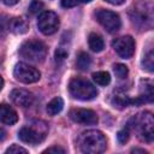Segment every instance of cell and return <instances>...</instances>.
<instances>
[{
  "label": "cell",
  "instance_id": "6da1fadb",
  "mask_svg": "<svg viewBox=\"0 0 154 154\" xmlns=\"http://www.w3.org/2000/svg\"><path fill=\"white\" fill-rule=\"evenodd\" d=\"M78 147L83 153L99 154L106 149L107 140L99 130H87L78 137Z\"/></svg>",
  "mask_w": 154,
  "mask_h": 154
},
{
  "label": "cell",
  "instance_id": "7a4b0ae2",
  "mask_svg": "<svg viewBox=\"0 0 154 154\" xmlns=\"http://www.w3.org/2000/svg\"><path fill=\"white\" fill-rule=\"evenodd\" d=\"M129 129H134L138 131L140 137L150 143L154 137V119L150 112H142L137 116H135L129 123L128 126Z\"/></svg>",
  "mask_w": 154,
  "mask_h": 154
},
{
  "label": "cell",
  "instance_id": "3957f363",
  "mask_svg": "<svg viewBox=\"0 0 154 154\" xmlns=\"http://www.w3.org/2000/svg\"><path fill=\"white\" fill-rule=\"evenodd\" d=\"M131 22L140 29H149L153 24V5L150 1H140L130 11Z\"/></svg>",
  "mask_w": 154,
  "mask_h": 154
},
{
  "label": "cell",
  "instance_id": "277c9868",
  "mask_svg": "<svg viewBox=\"0 0 154 154\" xmlns=\"http://www.w3.org/2000/svg\"><path fill=\"white\" fill-rule=\"evenodd\" d=\"M69 91L73 99L81 101H90L97 96L96 87L87 79L75 77L69 83Z\"/></svg>",
  "mask_w": 154,
  "mask_h": 154
},
{
  "label": "cell",
  "instance_id": "5b68a950",
  "mask_svg": "<svg viewBox=\"0 0 154 154\" xmlns=\"http://www.w3.org/2000/svg\"><path fill=\"white\" fill-rule=\"evenodd\" d=\"M48 132V126L45 122H34L30 125L23 126L18 131V137L20 141L29 144H38L41 143Z\"/></svg>",
  "mask_w": 154,
  "mask_h": 154
},
{
  "label": "cell",
  "instance_id": "8992f818",
  "mask_svg": "<svg viewBox=\"0 0 154 154\" xmlns=\"http://www.w3.org/2000/svg\"><path fill=\"white\" fill-rule=\"evenodd\" d=\"M19 54L25 60L32 63H42L47 57V47L38 40H29L22 43Z\"/></svg>",
  "mask_w": 154,
  "mask_h": 154
},
{
  "label": "cell",
  "instance_id": "52a82bcc",
  "mask_svg": "<svg viewBox=\"0 0 154 154\" xmlns=\"http://www.w3.org/2000/svg\"><path fill=\"white\" fill-rule=\"evenodd\" d=\"M59 25L60 19L53 11H45L38 16L37 28L43 35H53L59 29Z\"/></svg>",
  "mask_w": 154,
  "mask_h": 154
},
{
  "label": "cell",
  "instance_id": "ba28073f",
  "mask_svg": "<svg viewBox=\"0 0 154 154\" xmlns=\"http://www.w3.org/2000/svg\"><path fill=\"white\" fill-rule=\"evenodd\" d=\"M13 76L17 81H19L22 83H25V84H30V83L37 82L41 78V72L36 67L30 66L29 64L18 63L14 66Z\"/></svg>",
  "mask_w": 154,
  "mask_h": 154
},
{
  "label": "cell",
  "instance_id": "9c48e42d",
  "mask_svg": "<svg viewBox=\"0 0 154 154\" xmlns=\"http://www.w3.org/2000/svg\"><path fill=\"white\" fill-rule=\"evenodd\" d=\"M95 17H96V20L108 32H116L120 29V25H122L120 17L113 11L101 8L95 12Z\"/></svg>",
  "mask_w": 154,
  "mask_h": 154
},
{
  "label": "cell",
  "instance_id": "30bf717a",
  "mask_svg": "<svg viewBox=\"0 0 154 154\" xmlns=\"http://www.w3.org/2000/svg\"><path fill=\"white\" fill-rule=\"evenodd\" d=\"M112 47L119 57L124 59H130L135 53V40L129 35L120 36L113 40Z\"/></svg>",
  "mask_w": 154,
  "mask_h": 154
},
{
  "label": "cell",
  "instance_id": "8fae6325",
  "mask_svg": "<svg viewBox=\"0 0 154 154\" xmlns=\"http://www.w3.org/2000/svg\"><path fill=\"white\" fill-rule=\"evenodd\" d=\"M70 118L75 123L82 124V125H95L99 122L97 114L93 109H88V108L71 109L70 111Z\"/></svg>",
  "mask_w": 154,
  "mask_h": 154
},
{
  "label": "cell",
  "instance_id": "7c38bea8",
  "mask_svg": "<svg viewBox=\"0 0 154 154\" xmlns=\"http://www.w3.org/2000/svg\"><path fill=\"white\" fill-rule=\"evenodd\" d=\"M10 99L11 101L18 106V107H22V108H26V107H30L34 102V94L29 90H25V89H13L11 93H10Z\"/></svg>",
  "mask_w": 154,
  "mask_h": 154
},
{
  "label": "cell",
  "instance_id": "4fadbf2b",
  "mask_svg": "<svg viewBox=\"0 0 154 154\" xmlns=\"http://www.w3.org/2000/svg\"><path fill=\"white\" fill-rule=\"evenodd\" d=\"M18 122V114L13 107L6 103L0 105V123L6 125H13Z\"/></svg>",
  "mask_w": 154,
  "mask_h": 154
},
{
  "label": "cell",
  "instance_id": "5bb4252c",
  "mask_svg": "<svg viewBox=\"0 0 154 154\" xmlns=\"http://www.w3.org/2000/svg\"><path fill=\"white\" fill-rule=\"evenodd\" d=\"M28 29H29V23L23 17H16L8 22V30H11L17 35L25 34Z\"/></svg>",
  "mask_w": 154,
  "mask_h": 154
},
{
  "label": "cell",
  "instance_id": "9a60e30c",
  "mask_svg": "<svg viewBox=\"0 0 154 154\" xmlns=\"http://www.w3.org/2000/svg\"><path fill=\"white\" fill-rule=\"evenodd\" d=\"M88 45H89V48L95 52V53H99L101 52L103 48H105V42H103V38L96 34V32H91L88 37Z\"/></svg>",
  "mask_w": 154,
  "mask_h": 154
},
{
  "label": "cell",
  "instance_id": "2e32d148",
  "mask_svg": "<svg viewBox=\"0 0 154 154\" xmlns=\"http://www.w3.org/2000/svg\"><path fill=\"white\" fill-rule=\"evenodd\" d=\"M64 108V100L60 96H55L53 97L48 103H47V113L49 116H55L58 113H60Z\"/></svg>",
  "mask_w": 154,
  "mask_h": 154
},
{
  "label": "cell",
  "instance_id": "e0dca14e",
  "mask_svg": "<svg viewBox=\"0 0 154 154\" xmlns=\"http://www.w3.org/2000/svg\"><path fill=\"white\" fill-rule=\"evenodd\" d=\"M111 102H112V106H113V107L119 108V109H123V108L128 107L130 103H132V100H131L129 96L124 95V94H116V95L112 97Z\"/></svg>",
  "mask_w": 154,
  "mask_h": 154
},
{
  "label": "cell",
  "instance_id": "ac0fdd59",
  "mask_svg": "<svg viewBox=\"0 0 154 154\" xmlns=\"http://www.w3.org/2000/svg\"><path fill=\"white\" fill-rule=\"evenodd\" d=\"M76 65L79 70H88L91 65V58L89 54H87L85 52H81L77 55V60H76Z\"/></svg>",
  "mask_w": 154,
  "mask_h": 154
},
{
  "label": "cell",
  "instance_id": "d6986e66",
  "mask_svg": "<svg viewBox=\"0 0 154 154\" xmlns=\"http://www.w3.org/2000/svg\"><path fill=\"white\" fill-rule=\"evenodd\" d=\"M91 77H93V81H94L96 84L102 85V87L108 85L109 82H111V76H109V73L106 72V71H97V72H94Z\"/></svg>",
  "mask_w": 154,
  "mask_h": 154
},
{
  "label": "cell",
  "instance_id": "ffe728a7",
  "mask_svg": "<svg viewBox=\"0 0 154 154\" xmlns=\"http://www.w3.org/2000/svg\"><path fill=\"white\" fill-rule=\"evenodd\" d=\"M142 66L147 71L153 72V70H154V55H153V51L152 49H149L144 54V57L142 59Z\"/></svg>",
  "mask_w": 154,
  "mask_h": 154
},
{
  "label": "cell",
  "instance_id": "44dd1931",
  "mask_svg": "<svg viewBox=\"0 0 154 154\" xmlns=\"http://www.w3.org/2000/svg\"><path fill=\"white\" fill-rule=\"evenodd\" d=\"M113 71H114L116 76H117L118 78H120V79L126 78L128 75H129V69H128V66L124 65V64H116L114 67H113Z\"/></svg>",
  "mask_w": 154,
  "mask_h": 154
},
{
  "label": "cell",
  "instance_id": "7402d4cb",
  "mask_svg": "<svg viewBox=\"0 0 154 154\" xmlns=\"http://www.w3.org/2000/svg\"><path fill=\"white\" fill-rule=\"evenodd\" d=\"M69 55V48L66 47H63V46H59L55 51V61L58 64H61Z\"/></svg>",
  "mask_w": 154,
  "mask_h": 154
},
{
  "label": "cell",
  "instance_id": "603a6c76",
  "mask_svg": "<svg viewBox=\"0 0 154 154\" xmlns=\"http://www.w3.org/2000/svg\"><path fill=\"white\" fill-rule=\"evenodd\" d=\"M117 138H118V142L119 143H122V144L126 143L129 141V138H130V129L129 128H124L123 130L118 131Z\"/></svg>",
  "mask_w": 154,
  "mask_h": 154
},
{
  "label": "cell",
  "instance_id": "cb8c5ba5",
  "mask_svg": "<svg viewBox=\"0 0 154 154\" xmlns=\"http://www.w3.org/2000/svg\"><path fill=\"white\" fill-rule=\"evenodd\" d=\"M28 150L18 144H12L6 149V154H26Z\"/></svg>",
  "mask_w": 154,
  "mask_h": 154
},
{
  "label": "cell",
  "instance_id": "d4e9b609",
  "mask_svg": "<svg viewBox=\"0 0 154 154\" xmlns=\"http://www.w3.org/2000/svg\"><path fill=\"white\" fill-rule=\"evenodd\" d=\"M43 8V2L41 0H32L29 5V11L31 13H38Z\"/></svg>",
  "mask_w": 154,
  "mask_h": 154
},
{
  "label": "cell",
  "instance_id": "484cf974",
  "mask_svg": "<svg viewBox=\"0 0 154 154\" xmlns=\"http://www.w3.org/2000/svg\"><path fill=\"white\" fill-rule=\"evenodd\" d=\"M43 153H55V154H65L66 150L61 147H58V146H53V147H49L47 148L46 150H43Z\"/></svg>",
  "mask_w": 154,
  "mask_h": 154
},
{
  "label": "cell",
  "instance_id": "4316f807",
  "mask_svg": "<svg viewBox=\"0 0 154 154\" xmlns=\"http://www.w3.org/2000/svg\"><path fill=\"white\" fill-rule=\"evenodd\" d=\"M79 4V0H61V6L65 8H71L75 7Z\"/></svg>",
  "mask_w": 154,
  "mask_h": 154
},
{
  "label": "cell",
  "instance_id": "83f0119b",
  "mask_svg": "<svg viewBox=\"0 0 154 154\" xmlns=\"http://www.w3.org/2000/svg\"><path fill=\"white\" fill-rule=\"evenodd\" d=\"M1 2H4V4L7 5V6H13V5H16L17 2H19V0H1Z\"/></svg>",
  "mask_w": 154,
  "mask_h": 154
},
{
  "label": "cell",
  "instance_id": "f1b7e54d",
  "mask_svg": "<svg viewBox=\"0 0 154 154\" xmlns=\"http://www.w3.org/2000/svg\"><path fill=\"white\" fill-rule=\"evenodd\" d=\"M106 2H108V4H111V5H122L125 0H105Z\"/></svg>",
  "mask_w": 154,
  "mask_h": 154
},
{
  "label": "cell",
  "instance_id": "f546056e",
  "mask_svg": "<svg viewBox=\"0 0 154 154\" xmlns=\"http://www.w3.org/2000/svg\"><path fill=\"white\" fill-rule=\"evenodd\" d=\"M131 152H132V153H136V152H140V153H144V154H147V152H146L144 149H137V148H135V149H132Z\"/></svg>",
  "mask_w": 154,
  "mask_h": 154
},
{
  "label": "cell",
  "instance_id": "4dcf8cb0",
  "mask_svg": "<svg viewBox=\"0 0 154 154\" xmlns=\"http://www.w3.org/2000/svg\"><path fill=\"white\" fill-rule=\"evenodd\" d=\"M2 87H4V79H2V77L0 76V91H1V89H2Z\"/></svg>",
  "mask_w": 154,
  "mask_h": 154
},
{
  "label": "cell",
  "instance_id": "1f68e13d",
  "mask_svg": "<svg viewBox=\"0 0 154 154\" xmlns=\"http://www.w3.org/2000/svg\"><path fill=\"white\" fill-rule=\"evenodd\" d=\"M91 0H79V2H83V4H88V2H90Z\"/></svg>",
  "mask_w": 154,
  "mask_h": 154
}]
</instances>
